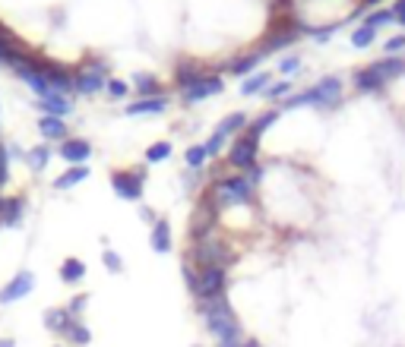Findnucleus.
<instances>
[{"mask_svg":"<svg viewBox=\"0 0 405 347\" xmlns=\"http://www.w3.org/2000/svg\"><path fill=\"white\" fill-rule=\"evenodd\" d=\"M199 316H203L206 328L213 332V338L219 341L222 347H234V344L244 341V334H240V322H238V316H234L231 303H228L225 297L203 300V303H199Z\"/></svg>","mask_w":405,"mask_h":347,"instance_id":"obj_1","label":"nucleus"},{"mask_svg":"<svg viewBox=\"0 0 405 347\" xmlns=\"http://www.w3.org/2000/svg\"><path fill=\"white\" fill-rule=\"evenodd\" d=\"M254 190H257V186L247 180V174H244V177L234 174V177L215 180V184L209 186V196H213V202L219 205V209H231V205L250 202V199H254Z\"/></svg>","mask_w":405,"mask_h":347,"instance_id":"obj_2","label":"nucleus"},{"mask_svg":"<svg viewBox=\"0 0 405 347\" xmlns=\"http://www.w3.org/2000/svg\"><path fill=\"white\" fill-rule=\"evenodd\" d=\"M193 262H197V268H213V266L225 268V266H231V262H228V246L222 243L213 231L193 237Z\"/></svg>","mask_w":405,"mask_h":347,"instance_id":"obj_3","label":"nucleus"},{"mask_svg":"<svg viewBox=\"0 0 405 347\" xmlns=\"http://www.w3.org/2000/svg\"><path fill=\"white\" fill-rule=\"evenodd\" d=\"M105 86H108V63L98 60V57L73 70V92H79V95H95Z\"/></svg>","mask_w":405,"mask_h":347,"instance_id":"obj_4","label":"nucleus"},{"mask_svg":"<svg viewBox=\"0 0 405 347\" xmlns=\"http://www.w3.org/2000/svg\"><path fill=\"white\" fill-rule=\"evenodd\" d=\"M225 284H228V272L222 266H213V268H199L197 272V281H193L190 291L203 300H215V297H225Z\"/></svg>","mask_w":405,"mask_h":347,"instance_id":"obj_5","label":"nucleus"},{"mask_svg":"<svg viewBox=\"0 0 405 347\" xmlns=\"http://www.w3.org/2000/svg\"><path fill=\"white\" fill-rule=\"evenodd\" d=\"M111 186L121 199L127 202H137L143 199V186H146V168H127V170H114L111 174Z\"/></svg>","mask_w":405,"mask_h":347,"instance_id":"obj_6","label":"nucleus"},{"mask_svg":"<svg viewBox=\"0 0 405 347\" xmlns=\"http://www.w3.org/2000/svg\"><path fill=\"white\" fill-rule=\"evenodd\" d=\"M257 155H260V139L250 136V133H240L231 143V149H228V164L238 170H254Z\"/></svg>","mask_w":405,"mask_h":347,"instance_id":"obj_7","label":"nucleus"},{"mask_svg":"<svg viewBox=\"0 0 405 347\" xmlns=\"http://www.w3.org/2000/svg\"><path fill=\"white\" fill-rule=\"evenodd\" d=\"M35 67H38V73L48 79V86L57 92V95H70V92H73V70L70 67L54 63V60H45V57H38Z\"/></svg>","mask_w":405,"mask_h":347,"instance_id":"obj_8","label":"nucleus"},{"mask_svg":"<svg viewBox=\"0 0 405 347\" xmlns=\"http://www.w3.org/2000/svg\"><path fill=\"white\" fill-rule=\"evenodd\" d=\"M310 92H314V104L323 111L336 108L339 102H342V79L339 76H323L316 86H310Z\"/></svg>","mask_w":405,"mask_h":347,"instance_id":"obj_9","label":"nucleus"},{"mask_svg":"<svg viewBox=\"0 0 405 347\" xmlns=\"http://www.w3.org/2000/svg\"><path fill=\"white\" fill-rule=\"evenodd\" d=\"M222 89H225V79H222L219 73H206L199 82H193L190 89L181 92V95H184V102H187V104H197V102H206V98L219 95Z\"/></svg>","mask_w":405,"mask_h":347,"instance_id":"obj_10","label":"nucleus"},{"mask_svg":"<svg viewBox=\"0 0 405 347\" xmlns=\"http://www.w3.org/2000/svg\"><path fill=\"white\" fill-rule=\"evenodd\" d=\"M32 287H35L32 272H20L13 281H7V284L0 287V303H3V307H10V303H16V300L29 297V293H32Z\"/></svg>","mask_w":405,"mask_h":347,"instance_id":"obj_11","label":"nucleus"},{"mask_svg":"<svg viewBox=\"0 0 405 347\" xmlns=\"http://www.w3.org/2000/svg\"><path fill=\"white\" fill-rule=\"evenodd\" d=\"M61 158L70 164V168H79V164H86L92 158V145L79 136H70V139L61 143Z\"/></svg>","mask_w":405,"mask_h":347,"instance_id":"obj_12","label":"nucleus"},{"mask_svg":"<svg viewBox=\"0 0 405 347\" xmlns=\"http://www.w3.org/2000/svg\"><path fill=\"white\" fill-rule=\"evenodd\" d=\"M206 76V67L197 60H178V67H174V82H178V89H190L193 82H199Z\"/></svg>","mask_w":405,"mask_h":347,"instance_id":"obj_13","label":"nucleus"},{"mask_svg":"<svg viewBox=\"0 0 405 347\" xmlns=\"http://www.w3.org/2000/svg\"><path fill=\"white\" fill-rule=\"evenodd\" d=\"M374 76H380L383 82H392L399 76H405V57H383V60H374L367 63Z\"/></svg>","mask_w":405,"mask_h":347,"instance_id":"obj_14","label":"nucleus"},{"mask_svg":"<svg viewBox=\"0 0 405 347\" xmlns=\"http://www.w3.org/2000/svg\"><path fill=\"white\" fill-rule=\"evenodd\" d=\"M149 243L155 252H171V225H168V218H155V225H152V234H149Z\"/></svg>","mask_w":405,"mask_h":347,"instance_id":"obj_15","label":"nucleus"},{"mask_svg":"<svg viewBox=\"0 0 405 347\" xmlns=\"http://www.w3.org/2000/svg\"><path fill=\"white\" fill-rule=\"evenodd\" d=\"M168 108V98H139V102H130L124 108L127 117H139V114H162V111Z\"/></svg>","mask_w":405,"mask_h":347,"instance_id":"obj_16","label":"nucleus"},{"mask_svg":"<svg viewBox=\"0 0 405 347\" xmlns=\"http://www.w3.org/2000/svg\"><path fill=\"white\" fill-rule=\"evenodd\" d=\"M22 211H26V199L22 196H13L3 202V211H0V225L3 227H16L22 221Z\"/></svg>","mask_w":405,"mask_h":347,"instance_id":"obj_17","label":"nucleus"},{"mask_svg":"<svg viewBox=\"0 0 405 347\" xmlns=\"http://www.w3.org/2000/svg\"><path fill=\"white\" fill-rule=\"evenodd\" d=\"M38 108L45 111V117H67L70 111H73V104H70V98L67 95H51V98H45V102H38Z\"/></svg>","mask_w":405,"mask_h":347,"instance_id":"obj_18","label":"nucleus"},{"mask_svg":"<svg viewBox=\"0 0 405 347\" xmlns=\"http://www.w3.org/2000/svg\"><path fill=\"white\" fill-rule=\"evenodd\" d=\"M38 129H42V136L45 139H70V133H67V123L61 120V117H42L38 120Z\"/></svg>","mask_w":405,"mask_h":347,"instance_id":"obj_19","label":"nucleus"},{"mask_svg":"<svg viewBox=\"0 0 405 347\" xmlns=\"http://www.w3.org/2000/svg\"><path fill=\"white\" fill-rule=\"evenodd\" d=\"M86 278V262L83 259H63L61 266V281H67V284H79V281Z\"/></svg>","mask_w":405,"mask_h":347,"instance_id":"obj_20","label":"nucleus"},{"mask_svg":"<svg viewBox=\"0 0 405 347\" xmlns=\"http://www.w3.org/2000/svg\"><path fill=\"white\" fill-rule=\"evenodd\" d=\"M383 86H386V82L380 79V76H374L371 67L355 70V89H358V92H380Z\"/></svg>","mask_w":405,"mask_h":347,"instance_id":"obj_21","label":"nucleus"},{"mask_svg":"<svg viewBox=\"0 0 405 347\" xmlns=\"http://www.w3.org/2000/svg\"><path fill=\"white\" fill-rule=\"evenodd\" d=\"M269 82H273V73H266V70H257V73H250L247 79H244V86H240V95H257V92H266Z\"/></svg>","mask_w":405,"mask_h":347,"instance_id":"obj_22","label":"nucleus"},{"mask_svg":"<svg viewBox=\"0 0 405 347\" xmlns=\"http://www.w3.org/2000/svg\"><path fill=\"white\" fill-rule=\"evenodd\" d=\"M86 177H89V168H86V164H79V168H67L61 177L54 180V190H70V186L83 184Z\"/></svg>","mask_w":405,"mask_h":347,"instance_id":"obj_23","label":"nucleus"},{"mask_svg":"<svg viewBox=\"0 0 405 347\" xmlns=\"http://www.w3.org/2000/svg\"><path fill=\"white\" fill-rule=\"evenodd\" d=\"M247 114L244 111H234V114H228V117H222V123L215 129L219 133H225V136H234V133H240V129H247Z\"/></svg>","mask_w":405,"mask_h":347,"instance_id":"obj_24","label":"nucleus"},{"mask_svg":"<svg viewBox=\"0 0 405 347\" xmlns=\"http://www.w3.org/2000/svg\"><path fill=\"white\" fill-rule=\"evenodd\" d=\"M279 114H282V111H263V114L257 117V120H250V123H247V129H244V133H250V136L263 139V133H266V129L273 127L275 120H279Z\"/></svg>","mask_w":405,"mask_h":347,"instance_id":"obj_25","label":"nucleus"},{"mask_svg":"<svg viewBox=\"0 0 405 347\" xmlns=\"http://www.w3.org/2000/svg\"><path fill=\"white\" fill-rule=\"evenodd\" d=\"M133 82H137V89H139V98H162V86H158L155 76L137 73V76H133Z\"/></svg>","mask_w":405,"mask_h":347,"instance_id":"obj_26","label":"nucleus"},{"mask_svg":"<svg viewBox=\"0 0 405 347\" xmlns=\"http://www.w3.org/2000/svg\"><path fill=\"white\" fill-rule=\"evenodd\" d=\"M70 322H73V316H70L67 309H48V313H45V325H48V332L63 334L70 328Z\"/></svg>","mask_w":405,"mask_h":347,"instance_id":"obj_27","label":"nucleus"},{"mask_svg":"<svg viewBox=\"0 0 405 347\" xmlns=\"http://www.w3.org/2000/svg\"><path fill=\"white\" fill-rule=\"evenodd\" d=\"M260 51L257 54H244V57H238L234 63H228V73H234V76H247V73H254V70H260Z\"/></svg>","mask_w":405,"mask_h":347,"instance_id":"obj_28","label":"nucleus"},{"mask_svg":"<svg viewBox=\"0 0 405 347\" xmlns=\"http://www.w3.org/2000/svg\"><path fill=\"white\" fill-rule=\"evenodd\" d=\"M184 161H187V168H190V170H199V168H206V161H209L206 143H197V145H190V149L184 152Z\"/></svg>","mask_w":405,"mask_h":347,"instance_id":"obj_29","label":"nucleus"},{"mask_svg":"<svg viewBox=\"0 0 405 347\" xmlns=\"http://www.w3.org/2000/svg\"><path fill=\"white\" fill-rule=\"evenodd\" d=\"M174 152V145L168 143V139H162V143H152L149 149H146V164H158V161H168Z\"/></svg>","mask_w":405,"mask_h":347,"instance_id":"obj_30","label":"nucleus"},{"mask_svg":"<svg viewBox=\"0 0 405 347\" xmlns=\"http://www.w3.org/2000/svg\"><path fill=\"white\" fill-rule=\"evenodd\" d=\"M63 338H70L76 347H86V344L92 341V332H89V328H86L79 319H73V322H70V328L63 332Z\"/></svg>","mask_w":405,"mask_h":347,"instance_id":"obj_31","label":"nucleus"},{"mask_svg":"<svg viewBox=\"0 0 405 347\" xmlns=\"http://www.w3.org/2000/svg\"><path fill=\"white\" fill-rule=\"evenodd\" d=\"M374 41H377V29H371V26H358L351 32V45L355 48H371Z\"/></svg>","mask_w":405,"mask_h":347,"instance_id":"obj_32","label":"nucleus"},{"mask_svg":"<svg viewBox=\"0 0 405 347\" xmlns=\"http://www.w3.org/2000/svg\"><path fill=\"white\" fill-rule=\"evenodd\" d=\"M48 158H51L48 145H35V149L26 152V161H29V168H32V170H42L45 164H48Z\"/></svg>","mask_w":405,"mask_h":347,"instance_id":"obj_33","label":"nucleus"},{"mask_svg":"<svg viewBox=\"0 0 405 347\" xmlns=\"http://www.w3.org/2000/svg\"><path fill=\"white\" fill-rule=\"evenodd\" d=\"M390 22H396V13H392V10H374V13L364 19V26L383 29V26H390Z\"/></svg>","mask_w":405,"mask_h":347,"instance_id":"obj_34","label":"nucleus"},{"mask_svg":"<svg viewBox=\"0 0 405 347\" xmlns=\"http://www.w3.org/2000/svg\"><path fill=\"white\" fill-rule=\"evenodd\" d=\"M263 95L269 98V102H279V98H289L291 95V82L289 79H282V82H275V86H269Z\"/></svg>","mask_w":405,"mask_h":347,"instance_id":"obj_35","label":"nucleus"},{"mask_svg":"<svg viewBox=\"0 0 405 347\" xmlns=\"http://www.w3.org/2000/svg\"><path fill=\"white\" fill-rule=\"evenodd\" d=\"M225 143H228V136H225V133H219V129H215L213 136L206 139V152H209V158H213V155H222V149H225Z\"/></svg>","mask_w":405,"mask_h":347,"instance_id":"obj_36","label":"nucleus"},{"mask_svg":"<svg viewBox=\"0 0 405 347\" xmlns=\"http://www.w3.org/2000/svg\"><path fill=\"white\" fill-rule=\"evenodd\" d=\"M105 92H108L111 98H127V92H130V86H127L124 79H108V86H105Z\"/></svg>","mask_w":405,"mask_h":347,"instance_id":"obj_37","label":"nucleus"},{"mask_svg":"<svg viewBox=\"0 0 405 347\" xmlns=\"http://www.w3.org/2000/svg\"><path fill=\"white\" fill-rule=\"evenodd\" d=\"M102 259H105V268H108V272H124V262H121V256H117L114 250H105L102 252Z\"/></svg>","mask_w":405,"mask_h":347,"instance_id":"obj_38","label":"nucleus"},{"mask_svg":"<svg viewBox=\"0 0 405 347\" xmlns=\"http://www.w3.org/2000/svg\"><path fill=\"white\" fill-rule=\"evenodd\" d=\"M298 70H301V57L289 54L285 60H279V73L282 76H291V73H298Z\"/></svg>","mask_w":405,"mask_h":347,"instance_id":"obj_39","label":"nucleus"},{"mask_svg":"<svg viewBox=\"0 0 405 347\" xmlns=\"http://www.w3.org/2000/svg\"><path fill=\"white\" fill-rule=\"evenodd\" d=\"M383 51H386V57H396L399 51H405V35H396V38H390L383 45Z\"/></svg>","mask_w":405,"mask_h":347,"instance_id":"obj_40","label":"nucleus"},{"mask_svg":"<svg viewBox=\"0 0 405 347\" xmlns=\"http://www.w3.org/2000/svg\"><path fill=\"white\" fill-rule=\"evenodd\" d=\"M86 303H89V297H86V293H79V297H73V300H70L67 313L76 319V316H79V313H83V309H86Z\"/></svg>","mask_w":405,"mask_h":347,"instance_id":"obj_41","label":"nucleus"},{"mask_svg":"<svg viewBox=\"0 0 405 347\" xmlns=\"http://www.w3.org/2000/svg\"><path fill=\"white\" fill-rule=\"evenodd\" d=\"M7 174H10V152L0 145V186L7 184Z\"/></svg>","mask_w":405,"mask_h":347,"instance_id":"obj_42","label":"nucleus"},{"mask_svg":"<svg viewBox=\"0 0 405 347\" xmlns=\"http://www.w3.org/2000/svg\"><path fill=\"white\" fill-rule=\"evenodd\" d=\"M392 13H396V22L405 19V0H396V3H392Z\"/></svg>","mask_w":405,"mask_h":347,"instance_id":"obj_43","label":"nucleus"},{"mask_svg":"<svg viewBox=\"0 0 405 347\" xmlns=\"http://www.w3.org/2000/svg\"><path fill=\"white\" fill-rule=\"evenodd\" d=\"M234 347H260V341H254V338H244L240 344H234Z\"/></svg>","mask_w":405,"mask_h":347,"instance_id":"obj_44","label":"nucleus"},{"mask_svg":"<svg viewBox=\"0 0 405 347\" xmlns=\"http://www.w3.org/2000/svg\"><path fill=\"white\" fill-rule=\"evenodd\" d=\"M0 347H16V338H0Z\"/></svg>","mask_w":405,"mask_h":347,"instance_id":"obj_45","label":"nucleus"},{"mask_svg":"<svg viewBox=\"0 0 405 347\" xmlns=\"http://www.w3.org/2000/svg\"><path fill=\"white\" fill-rule=\"evenodd\" d=\"M3 202H7V199H3V196H0V211H3Z\"/></svg>","mask_w":405,"mask_h":347,"instance_id":"obj_46","label":"nucleus"},{"mask_svg":"<svg viewBox=\"0 0 405 347\" xmlns=\"http://www.w3.org/2000/svg\"><path fill=\"white\" fill-rule=\"evenodd\" d=\"M402 26H405V19H402Z\"/></svg>","mask_w":405,"mask_h":347,"instance_id":"obj_47","label":"nucleus"},{"mask_svg":"<svg viewBox=\"0 0 405 347\" xmlns=\"http://www.w3.org/2000/svg\"><path fill=\"white\" fill-rule=\"evenodd\" d=\"M0 227H3V225H0Z\"/></svg>","mask_w":405,"mask_h":347,"instance_id":"obj_48","label":"nucleus"}]
</instances>
